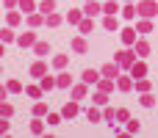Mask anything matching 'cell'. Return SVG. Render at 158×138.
I'll return each mask as SVG.
<instances>
[{
	"label": "cell",
	"instance_id": "6da1fadb",
	"mask_svg": "<svg viewBox=\"0 0 158 138\" xmlns=\"http://www.w3.org/2000/svg\"><path fill=\"white\" fill-rule=\"evenodd\" d=\"M136 11H139V17L153 19L158 14V0H139V3H136Z\"/></svg>",
	"mask_w": 158,
	"mask_h": 138
},
{
	"label": "cell",
	"instance_id": "7a4b0ae2",
	"mask_svg": "<svg viewBox=\"0 0 158 138\" xmlns=\"http://www.w3.org/2000/svg\"><path fill=\"white\" fill-rule=\"evenodd\" d=\"M114 61H117L119 66L131 69V66H133V61H136V50H128V47H125V50H119V53L114 55Z\"/></svg>",
	"mask_w": 158,
	"mask_h": 138
},
{
	"label": "cell",
	"instance_id": "3957f363",
	"mask_svg": "<svg viewBox=\"0 0 158 138\" xmlns=\"http://www.w3.org/2000/svg\"><path fill=\"white\" fill-rule=\"evenodd\" d=\"M119 69H122V66H119L117 61H111V64L100 66V75H103V77H111V80H117V77H119Z\"/></svg>",
	"mask_w": 158,
	"mask_h": 138
},
{
	"label": "cell",
	"instance_id": "277c9868",
	"mask_svg": "<svg viewBox=\"0 0 158 138\" xmlns=\"http://www.w3.org/2000/svg\"><path fill=\"white\" fill-rule=\"evenodd\" d=\"M78 113H81V105H78V100H69V102L61 108V116H64V119H75Z\"/></svg>",
	"mask_w": 158,
	"mask_h": 138
},
{
	"label": "cell",
	"instance_id": "5b68a950",
	"mask_svg": "<svg viewBox=\"0 0 158 138\" xmlns=\"http://www.w3.org/2000/svg\"><path fill=\"white\" fill-rule=\"evenodd\" d=\"M131 77H133V80L147 77V64H144V61H133V66H131Z\"/></svg>",
	"mask_w": 158,
	"mask_h": 138
},
{
	"label": "cell",
	"instance_id": "8992f818",
	"mask_svg": "<svg viewBox=\"0 0 158 138\" xmlns=\"http://www.w3.org/2000/svg\"><path fill=\"white\" fill-rule=\"evenodd\" d=\"M17 44H19V47H33V44H36V36H33V30H25V33H19V36H17Z\"/></svg>",
	"mask_w": 158,
	"mask_h": 138
},
{
	"label": "cell",
	"instance_id": "52a82bcc",
	"mask_svg": "<svg viewBox=\"0 0 158 138\" xmlns=\"http://www.w3.org/2000/svg\"><path fill=\"white\" fill-rule=\"evenodd\" d=\"M100 77H103V75H100V69H83V75H81V80H83V83H89V86H94Z\"/></svg>",
	"mask_w": 158,
	"mask_h": 138
},
{
	"label": "cell",
	"instance_id": "ba28073f",
	"mask_svg": "<svg viewBox=\"0 0 158 138\" xmlns=\"http://www.w3.org/2000/svg\"><path fill=\"white\" fill-rule=\"evenodd\" d=\"M89 91V83H78V86H69V97L72 100H83Z\"/></svg>",
	"mask_w": 158,
	"mask_h": 138
},
{
	"label": "cell",
	"instance_id": "9c48e42d",
	"mask_svg": "<svg viewBox=\"0 0 158 138\" xmlns=\"http://www.w3.org/2000/svg\"><path fill=\"white\" fill-rule=\"evenodd\" d=\"M100 11H103V6H97L94 0H83V14L86 17H97Z\"/></svg>",
	"mask_w": 158,
	"mask_h": 138
},
{
	"label": "cell",
	"instance_id": "30bf717a",
	"mask_svg": "<svg viewBox=\"0 0 158 138\" xmlns=\"http://www.w3.org/2000/svg\"><path fill=\"white\" fill-rule=\"evenodd\" d=\"M136 33H139L136 28H125V30H122V44H125V47H133V44H136Z\"/></svg>",
	"mask_w": 158,
	"mask_h": 138
},
{
	"label": "cell",
	"instance_id": "8fae6325",
	"mask_svg": "<svg viewBox=\"0 0 158 138\" xmlns=\"http://www.w3.org/2000/svg\"><path fill=\"white\" fill-rule=\"evenodd\" d=\"M133 83H136V80L128 77V75H119V77H117V89H119V91H133Z\"/></svg>",
	"mask_w": 158,
	"mask_h": 138
},
{
	"label": "cell",
	"instance_id": "7c38bea8",
	"mask_svg": "<svg viewBox=\"0 0 158 138\" xmlns=\"http://www.w3.org/2000/svg\"><path fill=\"white\" fill-rule=\"evenodd\" d=\"M83 17H86V14H83V8H69V11H67V22H69V25H78Z\"/></svg>",
	"mask_w": 158,
	"mask_h": 138
},
{
	"label": "cell",
	"instance_id": "4fadbf2b",
	"mask_svg": "<svg viewBox=\"0 0 158 138\" xmlns=\"http://www.w3.org/2000/svg\"><path fill=\"white\" fill-rule=\"evenodd\" d=\"M103 28H106V30H111V33H117V28H119V19H117V14H106V19H103Z\"/></svg>",
	"mask_w": 158,
	"mask_h": 138
},
{
	"label": "cell",
	"instance_id": "5bb4252c",
	"mask_svg": "<svg viewBox=\"0 0 158 138\" xmlns=\"http://www.w3.org/2000/svg\"><path fill=\"white\" fill-rule=\"evenodd\" d=\"M114 86H117V80H111V77H100V80H97V91L111 94V91H114Z\"/></svg>",
	"mask_w": 158,
	"mask_h": 138
},
{
	"label": "cell",
	"instance_id": "9a60e30c",
	"mask_svg": "<svg viewBox=\"0 0 158 138\" xmlns=\"http://www.w3.org/2000/svg\"><path fill=\"white\" fill-rule=\"evenodd\" d=\"M44 22H47L50 28H58V25L64 22V17H61L58 11H50V14H44Z\"/></svg>",
	"mask_w": 158,
	"mask_h": 138
},
{
	"label": "cell",
	"instance_id": "2e32d148",
	"mask_svg": "<svg viewBox=\"0 0 158 138\" xmlns=\"http://www.w3.org/2000/svg\"><path fill=\"white\" fill-rule=\"evenodd\" d=\"M69 47H72L75 53H81V55H83V53H89V44H86V39H83V36L72 39V44H69Z\"/></svg>",
	"mask_w": 158,
	"mask_h": 138
},
{
	"label": "cell",
	"instance_id": "e0dca14e",
	"mask_svg": "<svg viewBox=\"0 0 158 138\" xmlns=\"http://www.w3.org/2000/svg\"><path fill=\"white\" fill-rule=\"evenodd\" d=\"M133 50H136V55H139V58H144V55H150V44H147L144 39H136V44H133Z\"/></svg>",
	"mask_w": 158,
	"mask_h": 138
},
{
	"label": "cell",
	"instance_id": "ac0fdd59",
	"mask_svg": "<svg viewBox=\"0 0 158 138\" xmlns=\"http://www.w3.org/2000/svg\"><path fill=\"white\" fill-rule=\"evenodd\" d=\"M78 28H81V33H92L94 30V17H83L78 22Z\"/></svg>",
	"mask_w": 158,
	"mask_h": 138
},
{
	"label": "cell",
	"instance_id": "d6986e66",
	"mask_svg": "<svg viewBox=\"0 0 158 138\" xmlns=\"http://www.w3.org/2000/svg\"><path fill=\"white\" fill-rule=\"evenodd\" d=\"M31 75H33V77H44V75H47V64H44V61H36V64L31 66Z\"/></svg>",
	"mask_w": 158,
	"mask_h": 138
},
{
	"label": "cell",
	"instance_id": "ffe728a7",
	"mask_svg": "<svg viewBox=\"0 0 158 138\" xmlns=\"http://www.w3.org/2000/svg\"><path fill=\"white\" fill-rule=\"evenodd\" d=\"M0 41H3V44H11V41H17V36H14V30H11V25L0 30Z\"/></svg>",
	"mask_w": 158,
	"mask_h": 138
},
{
	"label": "cell",
	"instance_id": "44dd1931",
	"mask_svg": "<svg viewBox=\"0 0 158 138\" xmlns=\"http://www.w3.org/2000/svg\"><path fill=\"white\" fill-rule=\"evenodd\" d=\"M56 83H58V89H69V86H72V77L61 69V72H58V77H56Z\"/></svg>",
	"mask_w": 158,
	"mask_h": 138
},
{
	"label": "cell",
	"instance_id": "7402d4cb",
	"mask_svg": "<svg viewBox=\"0 0 158 138\" xmlns=\"http://www.w3.org/2000/svg\"><path fill=\"white\" fill-rule=\"evenodd\" d=\"M39 86H42V91H50V89H56L58 83H56V77L44 75V77H39Z\"/></svg>",
	"mask_w": 158,
	"mask_h": 138
},
{
	"label": "cell",
	"instance_id": "603a6c76",
	"mask_svg": "<svg viewBox=\"0 0 158 138\" xmlns=\"http://www.w3.org/2000/svg\"><path fill=\"white\" fill-rule=\"evenodd\" d=\"M133 89H136L139 94H144V91H150V89H153V83H150L147 77H139V80L133 83Z\"/></svg>",
	"mask_w": 158,
	"mask_h": 138
},
{
	"label": "cell",
	"instance_id": "cb8c5ba5",
	"mask_svg": "<svg viewBox=\"0 0 158 138\" xmlns=\"http://www.w3.org/2000/svg\"><path fill=\"white\" fill-rule=\"evenodd\" d=\"M31 133H33V136H42V133H44V122H42V116H33V122H31Z\"/></svg>",
	"mask_w": 158,
	"mask_h": 138
},
{
	"label": "cell",
	"instance_id": "d4e9b609",
	"mask_svg": "<svg viewBox=\"0 0 158 138\" xmlns=\"http://www.w3.org/2000/svg\"><path fill=\"white\" fill-rule=\"evenodd\" d=\"M17 6H19V11H25V14H33V11L39 8V6H36V0H19Z\"/></svg>",
	"mask_w": 158,
	"mask_h": 138
},
{
	"label": "cell",
	"instance_id": "484cf974",
	"mask_svg": "<svg viewBox=\"0 0 158 138\" xmlns=\"http://www.w3.org/2000/svg\"><path fill=\"white\" fill-rule=\"evenodd\" d=\"M33 53H36L39 58H44V55L50 53V44H47V41H36V44H33Z\"/></svg>",
	"mask_w": 158,
	"mask_h": 138
},
{
	"label": "cell",
	"instance_id": "4316f807",
	"mask_svg": "<svg viewBox=\"0 0 158 138\" xmlns=\"http://www.w3.org/2000/svg\"><path fill=\"white\" fill-rule=\"evenodd\" d=\"M139 105H142V108H153V105H156V97H153L150 91H144V94L139 97Z\"/></svg>",
	"mask_w": 158,
	"mask_h": 138
},
{
	"label": "cell",
	"instance_id": "83f0119b",
	"mask_svg": "<svg viewBox=\"0 0 158 138\" xmlns=\"http://www.w3.org/2000/svg\"><path fill=\"white\" fill-rule=\"evenodd\" d=\"M86 122H92V124H97V122H103V113H100L97 108H89V111H86Z\"/></svg>",
	"mask_w": 158,
	"mask_h": 138
},
{
	"label": "cell",
	"instance_id": "f1b7e54d",
	"mask_svg": "<svg viewBox=\"0 0 158 138\" xmlns=\"http://www.w3.org/2000/svg\"><path fill=\"white\" fill-rule=\"evenodd\" d=\"M103 122L114 124V122H117V111H114V108H108V105H103Z\"/></svg>",
	"mask_w": 158,
	"mask_h": 138
},
{
	"label": "cell",
	"instance_id": "f546056e",
	"mask_svg": "<svg viewBox=\"0 0 158 138\" xmlns=\"http://www.w3.org/2000/svg\"><path fill=\"white\" fill-rule=\"evenodd\" d=\"M117 11H122V8H119V3H117V0H106L103 14H117Z\"/></svg>",
	"mask_w": 158,
	"mask_h": 138
},
{
	"label": "cell",
	"instance_id": "4dcf8cb0",
	"mask_svg": "<svg viewBox=\"0 0 158 138\" xmlns=\"http://www.w3.org/2000/svg\"><path fill=\"white\" fill-rule=\"evenodd\" d=\"M139 11H136V3H125V8H122V17L125 19H133Z\"/></svg>",
	"mask_w": 158,
	"mask_h": 138
},
{
	"label": "cell",
	"instance_id": "1f68e13d",
	"mask_svg": "<svg viewBox=\"0 0 158 138\" xmlns=\"http://www.w3.org/2000/svg\"><path fill=\"white\" fill-rule=\"evenodd\" d=\"M136 30H139V33H150V30H153V19H147V17H142V22L136 25Z\"/></svg>",
	"mask_w": 158,
	"mask_h": 138
},
{
	"label": "cell",
	"instance_id": "d6a6232c",
	"mask_svg": "<svg viewBox=\"0 0 158 138\" xmlns=\"http://www.w3.org/2000/svg\"><path fill=\"white\" fill-rule=\"evenodd\" d=\"M36 11H42V14H50V11H56V0H42Z\"/></svg>",
	"mask_w": 158,
	"mask_h": 138
},
{
	"label": "cell",
	"instance_id": "836d02e7",
	"mask_svg": "<svg viewBox=\"0 0 158 138\" xmlns=\"http://www.w3.org/2000/svg\"><path fill=\"white\" fill-rule=\"evenodd\" d=\"M42 22H44V14H28V25L31 28H39Z\"/></svg>",
	"mask_w": 158,
	"mask_h": 138
},
{
	"label": "cell",
	"instance_id": "e575fe53",
	"mask_svg": "<svg viewBox=\"0 0 158 138\" xmlns=\"http://www.w3.org/2000/svg\"><path fill=\"white\" fill-rule=\"evenodd\" d=\"M67 64H69V58H67V55H56V58H53V66H56L58 72H61V69H67Z\"/></svg>",
	"mask_w": 158,
	"mask_h": 138
},
{
	"label": "cell",
	"instance_id": "d590c367",
	"mask_svg": "<svg viewBox=\"0 0 158 138\" xmlns=\"http://www.w3.org/2000/svg\"><path fill=\"white\" fill-rule=\"evenodd\" d=\"M92 100H94V105H97V108H103V105H108V94H106V91H97V94H94Z\"/></svg>",
	"mask_w": 158,
	"mask_h": 138
},
{
	"label": "cell",
	"instance_id": "8d00e7d4",
	"mask_svg": "<svg viewBox=\"0 0 158 138\" xmlns=\"http://www.w3.org/2000/svg\"><path fill=\"white\" fill-rule=\"evenodd\" d=\"M0 116H3V119H11V116H14V108H11L6 100L0 102Z\"/></svg>",
	"mask_w": 158,
	"mask_h": 138
},
{
	"label": "cell",
	"instance_id": "74e56055",
	"mask_svg": "<svg viewBox=\"0 0 158 138\" xmlns=\"http://www.w3.org/2000/svg\"><path fill=\"white\" fill-rule=\"evenodd\" d=\"M25 94H28L31 100H39V97H42V86H28V89H25Z\"/></svg>",
	"mask_w": 158,
	"mask_h": 138
},
{
	"label": "cell",
	"instance_id": "f35d334b",
	"mask_svg": "<svg viewBox=\"0 0 158 138\" xmlns=\"http://www.w3.org/2000/svg\"><path fill=\"white\" fill-rule=\"evenodd\" d=\"M6 89H8V94H17V91H22V83H19V80H8Z\"/></svg>",
	"mask_w": 158,
	"mask_h": 138
},
{
	"label": "cell",
	"instance_id": "ab89813d",
	"mask_svg": "<svg viewBox=\"0 0 158 138\" xmlns=\"http://www.w3.org/2000/svg\"><path fill=\"white\" fill-rule=\"evenodd\" d=\"M33 116H47V102H36L33 105Z\"/></svg>",
	"mask_w": 158,
	"mask_h": 138
},
{
	"label": "cell",
	"instance_id": "60d3db41",
	"mask_svg": "<svg viewBox=\"0 0 158 138\" xmlns=\"http://www.w3.org/2000/svg\"><path fill=\"white\" fill-rule=\"evenodd\" d=\"M19 22H22V14H19V11H11V14H8V25L14 28V25H19Z\"/></svg>",
	"mask_w": 158,
	"mask_h": 138
},
{
	"label": "cell",
	"instance_id": "b9f144b4",
	"mask_svg": "<svg viewBox=\"0 0 158 138\" xmlns=\"http://www.w3.org/2000/svg\"><path fill=\"white\" fill-rule=\"evenodd\" d=\"M61 119H64L61 113H47V124H50V127H56V124H61Z\"/></svg>",
	"mask_w": 158,
	"mask_h": 138
},
{
	"label": "cell",
	"instance_id": "7bdbcfd3",
	"mask_svg": "<svg viewBox=\"0 0 158 138\" xmlns=\"http://www.w3.org/2000/svg\"><path fill=\"white\" fill-rule=\"evenodd\" d=\"M128 119H131V111L128 108H119L117 111V122H128Z\"/></svg>",
	"mask_w": 158,
	"mask_h": 138
},
{
	"label": "cell",
	"instance_id": "ee69618b",
	"mask_svg": "<svg viewBox=\"0 0 158 138\" xmlns=\"http://www.w3.org/2000/svg\"><path fill=\"white\" fill-rule=\"evenodd\" d=\"M139 130H142V124L136 119H128V133H139Z\"/></svg>",
	"mask_w": 158,
	"mask_h": 138
},
{
	"label": "cell",
	"instance_id": "f6af8a7d",
	"mask_svg": "<svg viewBox=\"0 0 158 138\" xmlns=\"http://www.w3.org/2000/svg\"><path fill=\"white\" fill-rule=\"evenodd\" d=\"M6 133H8V119L0 116V136H6Z\"/></svg>",
	"mask_w": 158,
	"mask_h": 138
},
{
	"label": "cell",
	"instance_id": "bcb514c9",
	"mask_svg": "<svg viewBox=\"0 0 158 138\" xmlns=\"http://www.w3.org/2000/svg\"><path fill=\"white\" fill-rule=\"evenodd\" d=\"M6 97H8V89H6V86H0V102H3Z\"/></svg>",
	"mask_w": 158,
	"mask_h": 138
},
{
	"label": "cell",
	"instance_id": "7dc6e473",
	"mask_svg": "<svg viewBox=\"0 0 158 138\" xmlns=\"http://www.w3.org/2000/svg\"><path fill=\"white\" fill-rule=\"evenodd\" d=\"M17 3H19V0H6V6H8V8H14Z\"/></svg>",
	"mask_w": 158,
	"mask_h": 138
},
{
	"label": "cell",
	"instance_id": "c3c4849f",
	"mask_svg": "<svg viewBox=\"0 0 158 138\" xmlns=\"http://www.w3.org/2000/svg\"><path fill=\"white\" fill-rule=\"evenodd\" d=\"M3 55H6V47H3V41H0V58H3Z\"/></svg>",
	"mask_w": 158,
	"mask_h": 138
},
{
	"label": "cell",
	"instance_id": "681fc988",
	"mask_svg": "<svg viewBox=\"0 0 158 138\" xmlns=\"http://www.w3.org/2000/svg\"><path fill=\"white\" fill-rule=\"evenodd\" d=\"M125 3H136V0H125Z\"/></svg>",
	"mask_w": 158,
	"mask_h": 138
},
{
	"label": "cell",
	"instance_id": "f907efd6",
	"mask_svg": "<svg viewBox=\"0 0 158 138\" xmlns=\"http://www.w3.org/2000/svg\"><path fill=\"white\" fill-rule=\"evenodd\" d=\"M0 72H3V66H0Z\"/></svg>",
	"mask_w": 158,
	"mask_h": 138
}]
</instances>
